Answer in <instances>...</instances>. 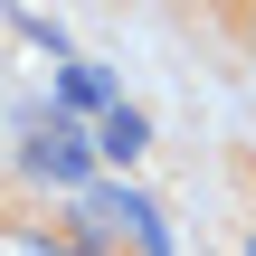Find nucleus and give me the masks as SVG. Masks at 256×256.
<instances>
[{"mask_svg":"<svg viewBox=\"0 0 256 256\" xmlns=\"http://www.w3.org/2000/svg\"><path fill=\"white\" fill-rule=\"evenodd\" d=\"M86 218H95V228H133V247H142V256H180V247H171V228H162V209H152L142 190H86Z\"/></svg>","mask_w":256,"mask_h":256,"instance_id":"nucleus-1","label":"nucleus"},{"mask_svg":"<svg viewBox=\"0 0 256 256\" xmlns=\"http://www.w3.org/2000/svg\"><path fill=\"white\" fill-rule=\"evenodd\" d=\"M19 162H28V180H57V190H86V171H95V142H86L76 124H48V133H38V142H28Z\"/></svg>","mask_w":256,"mask_h":256,"instance_id":"nucleus-2","label":"nucleus"},{"mask_svg":"<svg viewBox=\"0 0 256 256\" xmlns=\"http://www.w3.org/2000/svg\"><path fill=\"white\" fill-rule=\"evenodd\" d=\"M57 104H66V114H95V124H104V114H114L124 95H114V76H104V66L66 57V66H57ZM66 114H57V124H66Z\"/></svg>","mask_w":256,"mask_h":256,"instance_id":"nucleus-3","label":"nucleus"},{"mask_svg":"<svg viewBox=\"0 0 256 256\" xmlns=\"http://www.w3.org/2000/svg\"><path fill=\"white\" fill-rule=\"evenodd\" d=\"M86 142H95V152H104V162H133V152H142V142H152V124H142V104H114V114H104V124H95V133H86Z\"/></svg>","mask_w":256,"mask_h":256,"instance_id":"nucleus-4","label":"nucleus"},{"mask_svg":"<svg viewBox=\"0 0 256 256\" xmlns=\"http://www.w3.org/2000/svg\"><path fill=\"white\" fill-rule=\"evenodd\" d=\"M0 256H86L76 238H48V228H0Z\"/></svg>","mask_w":256,"mask_h":256,"instance_id":"nucleus-5","label":"nucleus"}]
</instances>
